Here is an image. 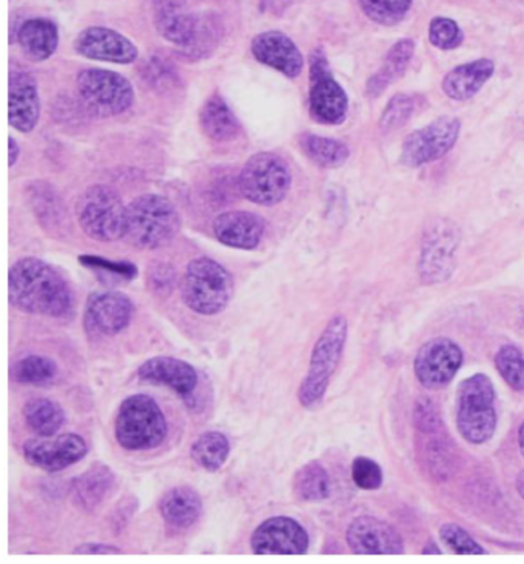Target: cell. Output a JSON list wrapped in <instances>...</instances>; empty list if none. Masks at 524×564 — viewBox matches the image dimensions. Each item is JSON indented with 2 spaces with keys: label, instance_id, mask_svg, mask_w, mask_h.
<instances>
[{
  "label": "cell",
  "instance_id": "ba28073f",
  "mask_svg": "<svg viewBox=\"0 0 524 564\" xmlns=\"http://www.w3.org/2000/svg\"><path fill=\"white\" fill-rule=\"evenodd\" d=\"M293 176L281 155L262 151L244 163L239 176V191L251 204L274 206L288 196Z\"/></svg>",
  "mask_w": 524,
  "mask_h": 564
},
{
  "label": "cell",
  "instance_id": "e0dca14e",
  "mask_svg": "<svg viewBox=\"0 0 524 564\" xmlns=\"http://www.w3.org/2000/svg\"><path fill=\"white\" fill-rule=\"evenodd\" d=\"M75 50L87 59L130 65L139 57L138 46L119 31L107 26H88L75 42Z\"/></svg>",
  "mask_w": 524,
  "mask_h": 564
},
{
  "label": "cell",
  "instance_id": "ee69618b",
  "mask_svg": "<svg viewBox=\"0 0 524 564\" xmlns=\"http://www.w3.org/2000/svg\"><path fill=\"white\" fill-rule=\"evenodd\" d=\"M8 143H10V163L11 169L18 163L19 155H21V148H19V143L15 142V139H8Z\"/></svg>",
  "mask_w": 524,
  "mask_h": 564
},
{
  "label": "cell",
  "instance_id": "8d00e7d4",
  "mask_svg": "<svg viewBox=\"0 0 524 564\" xmlns=\"http://www.w3.org/2000/svg\"><path fill=\"white\" fill-rule=\"evenodd\" d=\"M417 96L406 95V93H399L392 97L380 119V130L392 132L405 127L417 111Z\"/></svg>",
  "mask_w": 524,
  "mask_h": 564
},
{
  "label": "cell",
  "instance_id": "83f0119b",
  "mask_svg": "<svg viewBox=\"0 0 524 564\" xmlns=\"http://www.w3.org/2000/svg\"><path fill=\"white\" fill-rule=\"evenodd\" d=\"M199 122L205 135L215 142H229V140L239 138L240 131H242L234 112L222 97L217 95L209 97L201 107Z\"/></svg>",
  "mask_w": 524,
  "mask_h": 564
},
{
  "label": "cell",
  "instance_id": "5bb4252c",
  "mask_svg": "<svg viewBox=\"0 0 524 564\" xmlns=\"http://www.w3.org/2000/svg\"><path fill=\"white\" fill-rule=\"evenodd\" d=\"M22 453L34 468L46 473H59L80 462L88 453V445L80 435L62 434L54 438L26 440Z\"/></svg>",
  "mask_w": 524,
  "mask_h": 564
},
{
  "label": "cell",
  "instance_id": "7dc6e473",
  "mask_svg": "<svg viewBox=\"0 0 524 564\" xmlns=\"http://www.w3.org/2000/svg\"><path fill=\"white\" fill-rule=\"evenodd\" d=\"M518 447H520V453H522V455L524 457V422L522 423V425H520V430H518Z\"/></svg>",
  "mask_w": 524,
  "mask_h": 564
},
{
  "label": "cell",
  "instance_id": "8992f818",
  "mask_svg": "<svg viewBox=\"0 0 524 564\" xmlns=\"http://www.w3.org/2000/svg\"><path fill=\"white\" fill-rule=\"evenodd\" d=\"M495 389L487 375H473L458 387V433L471 445L489 442L496 430Z\"/></svg>",
  "mask_w": 524,
  "mask_h": 564
},
{
  "label": "cell",
  "instance_id": "ac0fdd59",
  "mask_svg": "<svg viewBox=\"0 0 524 564\" xmlns=\"http://www.w3.org/2000/svg\"><path fill=\"white\" fill-rule=\"evenodd\" d=\"M134 305L119 291H105L89 295L85 308V325L100 336H116L130 325Z\"/></svg>",
  "mask_w": 524,
  "mask_h": 564
},
{
  "label": "cell",
  "instance_id": "44dd1931",
  "mask_svg": "<svg viewBox=\"0 0 524 564\" xmlns=\"http://www.w3.org/2000/svg\"><path fill=\"white\" fill-rule=\"evenodd\" d=\"M266 221L259 214L228 212L216 217L212 231L220 243L236 250H255L265 235Z\"/></svg>",
  "mask_w": 524,
  "mask_h": 564
},
{
  "label": "cell",
  "instance_id": "bcb514c9",
  "mask_svg": "<svg viewBox=\"0 0 524 564\" xmlns=\"http://www.w3.org/2000/svg\"><path fill=\"white\" fill-rule=\"evenodd\" d=\"M515 488H517L520 497L524 500V470L518 474L517 481H515Z\"/></svg>",
  "mask_w": 524,
  "mask_h": 564
},
{
  "label": "cell",
  "instance_id": "d590c367",
  "mask_svg": "<svg viewBox=\"0 0 524 564\" xmlns=\"http://www.w3.org/2000/svg\"><path fill=\"white\" fill-rule=\"evenodd\" d=\"M495 367L514 391L524 392V354L518 346L503 345L495 354Z\"/></svg>",
  "mask_w": 524,
  "mask_h": 564
},
{
  "label": "cell",
  "instance_id": "f35d334b",
  "mask_svg": "<svg viewBox=\"0 0 524 564\" xmlns=\"http://www.w3.org/2000/svg\"><path fill=\"white\" fill-rule=\"evenodd\" d=\"M429 41L437 48L448 52V50H456L461 45L463 33L452 19L436 18L429 25Z\"/></svg>",
  "mask_w": 524,
  "mask_h": 564
},
{
  "label": "cell",
  "instance_id": "d6a6232c",
  "mask_svg": "<svg viewBox=\"0 0 524 564\" xmlns=\"http://www.w3.org/2000/svg\"><path fill=\"white\" fill-rule=\"evenodd\" d=\"M440 433L434 434L425 445V462L428 470L437 480H448L452 470L456 469V454L452 443L440 437Z\"/></svg>",
  "mask_w": 524,
  "mask_h": 564
},
{
  "label": "cell",
  "instance_id": "9c48e42d",
  "mask_svg": "<svg viewBox=\"0 0 524 564\" xmlns=\"http://www.w3.org/2000/svg\"><path fill=\"white\" fill-rule=\"evenodd\" d=\"M461 231L448 217H434L423 232L418 275L425 285H440L456 271Z\"/></svg>",
  "mask_w": 524,
  "mask_h": 564
},
{
  "label": "cell",
  "instance_id": "484cf974",
  "mask_svg": "<svg viewBox=\"0 0 524 564\" xmlns=\"http://www.w3.org/2000/svg\"><path fill=\"white\" fill-rule=\"evenodd\" d=\"M114 488L116 477L110 468L95 465L73 480V497L85 511H95L110 497Z\"/></svg>",
  "mask_w": 524,
  "mask_h": 564
},
{
  "label": "cell",
  "instance_id": "e575fe53",
  "mask_svg": "<svg viewBox=\"0 0 524 564\" xmlns=\"http://www.w3.org/2000/svg\"><path fill=\"white\" fill-rule=\"evenodd\" d=\"M359 3L372 22L392 26L405 19L413 0H359Z\"/></svg>",
  "mask_w": 524,
  "mask_h": 564
},
{
  "label": "cell",
  "instance_id": "60d3db41",
  "mask_svg": "<svg viewBox=\"0 0 524 564\" xmlns=\"http://www.w3.org/2000/svg\"><path fill=\"white\" fill-rule=\"evenodd\" d=\"M414 425L422 434L440 433L444 427L440 412H438L436 403L428 397H422L415 402Z\"/></svg>",
  "mask_w": 524,
  "mask_h": 564
},
{
  "label": "cell",
  "instance_id": "8fae6325",
  "mask_svg": "<svg viewBox=\"0 0 524 564\" xmlns=\"http://www.w3.org/2000/svg\"><path fill=\"white\" fill-rule=\"evenodd\" d=\"M460 132V120L452 116H441L429 126L406 135L400 163L407 169H421L428 163L440 161L456 147Z\"/></svg>",
  "mask_w": 524,
  "mask_h": 564
},
{
  "label": "cell",
  "instance_id": "cb8c5ba5",
  "mask_svg": "<svg viewBox=\"0 0 524 564\" xmlns=\"http://www.w3.org/2000/svg\"><path fill=\"white\" fill-rule=\"evenodd\" d=\"M18 44L26 59L44 62L56 53L59 45V31L48 19H29L18 31Z\"/></svg>",
  "mask_w": 524,
  "mask_h": 564
},
{
  "label": "cell",
  "instance_id": "7a4b0ae2",
  "mask_svg": "<svg viewBox=\"0 0 524 564\" xmlns=\"http://www.w3.org/2000/svg\"><path fill=\"white\" fill-rule=\"evenodd\" d=\"M182 221L176 206L159 194H142L127 206L128 242L141 250H159L176 239Z\"/></svg>",
  "mask_w": 524,
  "mask_h": 564
},
{
  "label": "cell",
  "instance_id": "2e32d148",
  "mask_svg": "<svg viewBox=\"0 0 524 564\" xmlns=\"http://www.w3.org/2000/svg\"><path fill=\"white\" fill-rule=\"evenodd\" d=\"M347 543L357 555H402L405 543L397 529L376 517H357L347 531Z\"/></svg>",
  "mask_w": 524,
  "mask_h": 564
},
{
  "label": "cell",
  "instance_id": "7402d4cb",
  "mask_svg": "<svg viewBox=\"0 0 524 564\" xmlns=\"http://www.w3.org/2000/svg\"><path fill=\"white\" fill-rule=\"evenodd\" d=\"M138 376L145 383L162 384L182 397L192 395L199 383L196 369L174 357H153L139 368Z\"/></svg>",
  "mask_w": 524,
  "mask_h": 564
},
{
  "label": "cell",
  "instance_id": "9a60e30c",
  "mask_svg": "<svg viewBox=\"0 0 524 564\" xmlns=\"http://www.w3.org/2000/svg\"><path fill=\"white\" fill-rule=\"evenodd\" d=\"M308 547V532L290 517H271L259 524L251 536L255 555H303Z\"/></svg>",
  "mask_w": 524,
  "mask_h": 564
},
{
  "label": "cell",
  "instance_id": "ffe728a7",
  "mask_svg": "<svg viewBox=\"0 0 524 564\" xmlns=\"http://www.w3.org/2000/svg\"><path fill=\"white\" fill-rule=\"evenodd\" d=\"M41 119V97L36 79L26 72H13L10 76L8 120L15 131L31 132Z\"/></svg>",
  "mask_w": 524,
  "mask_h": 564
},
{
  "label": "cell",
  "instance_id": "74e56055",
  "mask_svg": "<svg viewBox=\"0 0 524 564\" xmlns=\"http://www.w3.org/2000/svg\"><path fill=\"white\" fill-rule=\"evenodd\" d=\"M440 540L450 552L457 555H484L487 550L473 540L466 529L456 523L441 524Z\"/></svg>",
  "mask_w": 524,
  "mask_h": 564
},
{
  "label": "cell",
  "instance_id": "f546056e",
  "mask_svg": "<svg viewBox=\"0 0 524 564\" xmlns=\"http://www.w3.org/2000/svg\"><path fill=\"white\" fill-rule=\"evenodd\" d=\"M23 417L39 437H53L65 423L61 404L50 399H33L23 408Z\"/></svg>",
  "mask_w": 524,
  "mask_h": 564
},
{
  "label": "cell",
  "instance_id": "4316f807",
  "mask_svg": "<svg viewBox=\"0 0 524 564\" xmlns=\"http://www.w3.org/2000/svg\"><path fill=\"white\" fill-rule=\"evenodd\" d=\"M414 52L415 42L413 39H402L392 46L379 72L368 80L367 96L371 99L382 96L384 89L390 88L395 80H399L405 74L407 66L413 61Z\"/></svg>",
  "mask_w": 524,
  "mask_h": 564
},
{
  "label": "cell",
  "instance_id": "b9f144b4",
  "mask_svg": "<svg viewBox=\"0 0 524 564\" xmlns=\"http://www.w3.org/2000/svg\"><path fill=\"white\" fill-rule=\"evenodd\" d=\"M122 550L107 543H84L76 547L75 554L79 555H110L120 554Z\"/></svg>",
  "mask_w": 524,
  "mask_h": 564
},
{
  "label": "cell",
  "instance_id": "ab89813d",
  "mask_svg": "<svg viewBox=\"0 0 524 564\" xmlns=\"http://www.w3.org/2000/svg\"><path fill=\"white\" fill-rule=\"evenodd\" d=\"M352 480L364 491H375L383 484V470L379 463L368 457H357L352 462Z\"/></svg>",
  "mask_w": 524,
  "mask_h": 564
},
{
  "label": "cell",
  "instance_id": "4dcf8cb0",
  "mask_svg": "<svg viewBox=\"0 0 524 564\" xmlns=\"http://www.w3.org/2000/svg\"><path fill=\"white\" fill-rule=\"evenodd\" d=\"M294 491L303 501H309V503L324 501L331 494V478L320 463H306L297 470L296 478H294Z\"/></svg>",
  "mask_w": 524,
  "mask_h": 564
},
{
  "label": "cell",
  "instance_id": "6da1fadb",
  "mask_svg": "<svg viewBox=\"0 0 524 564\" xmlns=\"http://www.w3.org/2000/svg\"><path fill=\"white\" fill-rule=\"evenodd\" d=\"M8 295L22 313L62 318L72 314L75 294L67 279L53 264L25 257L10 268Z\"/></svg>",
  "mask_w": 524,
  "mask_h": 564
},
{
  "label": "cell",
  "instance_id": "4fadbf2b",
  "mask_svg": "<svg viewBox=\"0 0 524 564\" xmlns=\"http://www.w3.org/2000/svg\"><path fill=\"white\" fill-rule=\"evenodd\" d=\"M463 365V351L446 337L433 338L418 349L414 372L422 387L437 391L448 387Z\"/></svg>",
  "mask_w": 524,
  "mask_h": 564
},
{
  "label": "cell",
  "instance_id": "1f68e13d",
  "mask_svg": "<svg viewBox=\"0 0 524 564\" xmlns=\"http://www.w3.org/2000/svg\"><path fill=\"white\" fill-rule=\"evenodd\" d=\"M229 440L227 435L217 433V431H208L194 442L192 446V457L201 468L216 473L222 468L229 457Z\"/></svg>",
  "mask_w": 524,
  "mask_h": 564
},
{
  "label": "cell",
  "instance_id": "30bf717a",
  "mask_svg": "<svg viewBox=\"0 0 524 564\" xmlns=\"http://www.w3.org/2000/svg\"><path fill=\"white\" fill-rule=\"evenodd\" d=\"M76 85L81 104L100 118L123 115L133 107L134 88L122 74L88 68L79 73Z\"/></svg>",
  "mask_w": 524,
  "mask_h": 564
},
{
  "label": "cell",
  "instance_id": "836d02e7",
  "mask_svg": "<svg viewBox=\"0 0 524 564\" xmlns=\"http://www.w3.org/2000/svg\"><path fill=\"white\" fill-rule=\"evenodd\" d=\"M56 376L57 365L44 356L25 357L13 367V379L21 384L42 387V384L52 383Z\"/></svg>",
  "mask_w": 524,
  "mask_h": 564
},
{
  "label": "cell",
  "instance_id": "277c9868",
  "mask_svg": "<svg viewBox=\"0 0 524 564\" xmlns=\"http://www.w3.org/2000/svg\"><path fill=\"white\" fill-rule=\"evenodd\" d=\"M234 295V280L227 268L209 257L194 259L182 278V297L189 310L201 315L222 313Z\"/></svg>",
  "mask_w": 524,
  "mask_h": 564
},
{
  "label": "cell",
  "instance_id": "52a82bcc",
  "mask_svg": "<svg viewBox=\"0 0 524 564\" xmlns=\"http://www.w3.org/2000/svg\"><path fill=\"white\" fill-rule=\"evenodd\" d=\"M76 216L81 231L97 242L110 243L125 237L127 206L118 191L95 185L77 200Z\"/></svg>",
  "mask_w": 524,
  "mask_h": 564
},
{
  "label": "cell",
  "instance_id": "d4e9b609",
  "mask_svg": "<svg viewBox=\"0 0 524 564\" xmlns=\"http://www.w3.org/2000/svg\"><path fill=\"white\" fill-rule=\"evenodd\" d=\"M159 509L168 527L188 529L200 519L204 503L199 492L189 486H177L163 496Z\"/></svg>",
  "mask_w": 524,
  "mask_h": 564
},
{
  "label": "cell",
  "instance_id": "d6986e66",
  "mask_svg": "<svg viewBox=\"0 0 524 564\" xmlns=\"http://www.w3.org/2000/svg\"><path fill=\"white\" fill-rule=\"evenodd\" d=\"M251 53L260 64L270 66L288 79H297L305 59L296 42L282 31H265L252 39Z\"/></svg>",
  "mask_w": 524,
  "mask_h": 564
},
{
  "label": "cell",
  "instance_id": "5b68a950",
  "mask_svg": "<svg viewBox=\"0 0 524 564\" xmlns=\"http://www.w3.org/2000/svg\"><path fill=\"white\" fill-rule=\"evenodd\" d=\"M114 433L123 449L149 451L165 442L168 423L154 399L135 394L120 404Z\"/></svg>",
  "mask_w": 524,
  "mask_h": 564
},
{
  "label": "cell",
  "instance_id": "f1b7e54d",
  "mask_svg": "<svg viewBox=\"0 0 524 564\" xmlns=\"http://www.w3.org/2000/svg\"><path fill=\"white\" fill-rule=\"evenodd\" d=\"M303 153L321 169H340L349 159V148L336 139L321 138L317 134H303L301 138Z\"/></svg>",
  "mask_w": 524,
  "mask_h": 564
},
{
  "label": "cell",
  "instance_id": "7c38bea8",
  "mask_svg": "<svg viewBox=\"0 0 524 564\" xmlns=\"http://www.w3.org/2000/svg\"><path fill=\"white\" fill-rule=\"evenodd\" d=\"M349 100L347 91L334 79L328 61L321 52L310 56V118L324 126H340L347 120Z\"/></svg>",
  "mask_w": 524,
  "mask_h": 564
},
{
  "label": "cell",
  "instance_id": "3957f363",
  "mask_svg": "<svg viewBox=\"0 0 524 564\" xmlns=\"http://www.w3.org/2000/svg\"><path fill=\"white\" fill-rule=\"evenodd\" d=\"M347 340V317L341 314L334 315L314 345L308 375L303 379L301 389H298V402L306 410H316L324 402L329 381L339 367Z\"/></svg>",
  "mask_w": 524,
  "mask_h": 564
},
{
  "label": "cell",
  "instance_id": "f6af8a7d",
  "mask_svg": "<svg viewBox=\"0 0 524 564\" xmlns=\"http://www.w3.org/2000/svg\"><path fill=\"white\" fill-rule=\"evenodd\" d=\"M423 554L425 555H441L440 547L436 543L429 542L428 546L423 547Z\"/></svg>",
  "mask_w": 524,
  "mask_h": 564
},
{
  "label": "cell",
  "instance_id": "c3c4849f",
  "mask_svg": "<svg viewBox=\"0 0 524 564\" xmlns=\"http://www.w3.org/2000/svg\"><path fill=\"white\" fill-rule=\"evenodd\" d=\"M162 2H177V0H153V3H162Z\"/></svg>",
  "mask_w": 524,
  "mask_h": 564
},
{
  "label": "cell",
  "instance_id": "7bdbcfd3",
  "mask_svg": "<svg viewBox=\"0 0 524 564\" xmlns=\"http://www.w3.org/2000/svg\"><path fill=\"white\" fill-rule=\"evenodd\" d=\"M291 0H262V6L268 8L271 13L281 14L288 8Z\"/></svg>",
  "mask_w": 524,
  "mask_h": 564
},
{
  "label": "cell",
  "instance_id": "603a6c76",
  "mask_svg": "<svg viewBox=\"0 0 524 564\" xmlns=\"http://www.w3.org/2000/svg\"><path fill=\"white\" fill-rule=\"evenodd\" d=\"M494 62L479 59L458 65L446 74L441 88L449 99L469 100L479 95L481 88L494 76Z\"/></svg>",
  "mask_w": 524,
  "mask_h": 564
}]
</instances>
